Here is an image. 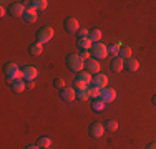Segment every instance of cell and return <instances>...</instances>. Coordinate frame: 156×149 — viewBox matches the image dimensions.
Returning <instances> with one entry per match:
<instances>
[{
  "label": "cell",
  "instance_id": "obj_32",
  "mask_svg": "<svg viewBox=\"0 0 156 149\" xmlns=\"http://www.w3.org/2000/svg\"><path fill=\"white\" fill-rule=\"evenodd\" d=\"M33 86H35V83H33V81H27V88L28 89H32Z\"/></svg>",
  "mask_w": 156,
  "mask_h": 149
},
{
  "label": "cell",
  "instance_id": "obj_11",
  "mask_svg": "<svg viewBox=\"0 0 156 149\" xmlns=\"http://www.w3.org/2000/svg\"><path fill=\"white\" fill-rule=\"evenodd\" d=\"M115 98H116V91H115L113 88H106V89H103L101 98H100V99L108 104V103H111V101H115Z\"/></svg>",
  "mask_w": 156,
  "mask_h": 149
},
{
  "label": "cell",
  "instance_id": "obj_8",
  "mask_svg": "<svg viewBox=\"0 0 156 149\" xmlns=\"http://www.w3.org/2000/svg\"><path fill=\"white\" fill-rule=\"evenodd\" d=\"M93 85H95V86H98L100 89H106V86H108V76H106L105 73H98V74H95V78H93Z\"/></svg>",
  "mask_w": 156,
  "mask_h": 149
},
{
  "label": "cell",
  "instance_id": "obj_29",
  "mask_svg": "<svg viewBox=\"0 0 156 149\" xmlns=\"http://www.w3.org/2000/svg\"><path fill=\"white\" fill-rule=\"evenodd\" d=\"M53 85H55V86H57L58 89H63V88H65V80H63V78H60V76H58V78H55Z\"/></svg>",
  "mask_w": 156,
  "mask_h": 149
},
{
  "label": "cell",
  "instance_id": "obj_21",
  "mask_svg": "<svg viewBox=\"0 0 156 149\" xmlns=\"http://www.w3.org/2000/svg\"><path fill=\"white\" fill-rule=\"evenodd\" d=\"M78 47H80L81 50H88V51H90L91 47H93V42H91L88 36H87V38H80V40H78Z\"/></svg>",
  "mask_w": 156,
  "mask_h": 149
},
{
  "label": "cell",
  "instance_id": "obj_14",
  "mask_svg": "<svg viewBox=\"0 0 156 149\" xmlns=\"http://www.w3.org/2000/svg\"><path fill=\"white\" fill-rule=\"evenodd\" d=\"M37 13H38V12H37L35 9L28 7V9L25 10V13H23V20L27 22V23H35L37 18H38V17H37Z\"/></svg>",
  "mask_w": 156,
  "mask_h": 149
},
{
  "label": "cell",
  "instance_id": "obj_27",
  "mask_svg": "<svg viewBox=\"0 0 156 149\" xmlns=\"http://www.w3.org/2000/svg\"><path fill=\"white\" fill-rule=\"evenodd\" d=\"M105 129H106V131H110V133L116 131V129H118V123L115 121V119H108V121H105Z\"/></svg>",
  "mask_w": 156,
  "mask_h": 149
},
{
  "label": "cell",
  "instance_id": "obj_35",
  "mask_svg": "<svg viewBox=\"0 0 156 149\" xmlns=\"http://www.w3.org/2000/svg\"><path fill=\"white\" fill-rule=\"evenodd\" d=\"M153 104H154V106H156V95L153 96Z\"/></svg>",
  "mask_w": 156,
  "mask_h": 149
},
{
  "label": "cell",
  "instance_id": "obj_12",
  "mask_svg": "<svg viewBox=\"0 0 156 149\" xmlns=\"http://www.w3.org/2000/svg\"><path fill=\"white\" fill-rule=\"evenodd\" d=\"M25 5L23 3H12V5H10V13L13 15V17H23V13H25Z\"/></svg>",
  "mask_w": 156,
  "mask_h": 149
},
{
  "label": "cell",
  "instance_id": "obj_19",
  "mask_svg": "<svg viewBox=\"0 0 156 149\" xmlns=\"http://www.w3.org/2000/svg\"><path fill=\"white\" fill-rule=\"evenodd\" d=\"M125 66L129 70V71H138V68H140V61H138L136 58L125 60Z\"/></svg>",
  "mask_w": 156,
  "mask_h": 149
},
{
  "label": "cell",
  "instance_id": "obj_15",
  "mask_svg": "<svg viewBox=\"0 0 156 149\" xmlns=\"http://www.w3.org/2000/svg\"><path fill=\"white\" fill-rule=\"evenodd\" d=\"M65 28L68 30L70 33H78V30H80V23H78L76 18H66Z\"/></svg>",
  "mask_w": 156,
  "mask_h": 149
},
{
  "label": "cell",
  "instance_id": "obj_6",
  "mask_svg": "<svg viewBox=\"0 0 156 149\" xmlns=\"http://www.w3.org/2000/svg\"><path fill=\"white\" fill-rule=\"evenodd\" d=\"M22 76H23V80L27 81H33L37 76H38V70L35 68V66H25L23 70H22Z\"/></svg>",
  "mask_w": 156,
  "mask_h": 149
},
{
  "label": "cell",
  "instance_id": "obj_26",
  "mask_svg": "<svg viewBox=\"0 0 156 149\" xmlns=\"http://www.w3.org/2000/svg\"><path fill=\"white\" fill-rule=\"evenodd\" d=\"M131 55H133V50H131L129 47H121L120 57L123 58V60H129V58H131Z\"/></svg>",
  "mask_w": 156,
  "mask_h": 149
},
{
  "label": "cell",
  "instance_id": "obj_3",
  "mask_svg": "<svg viewBox=\"0 0 156 149\" xmlns=\"http://www.w3.org/2000/svg\"><path fill=\"white\" fill-rule=\"evenodd\" d=\"M91 57L95 60H105L108 57V48L105 47L103 43H93V47H91Z\"/></svg>",
  "mask_w": 156,
  "mask_h": 149
},
{
  "label": "cell",
  "instance_id": "obj_9",
  "mask_svg": "<svg viewBox=\"0 0 156 149\" xmlns=\"http://www.w3.org/2000/svg\"><path fill=\"white\" fill-rule=\"evenodd\" d=\"M76 81H80L83 86H90V83H93V78H91V74L88 73V71H80V73H76V78H75Z\"/></svg>",
  "mask_w": 156,
  "mask_h": 149
},
{
  "label": "cell",
  "instance_id": "obj_30",
  "mask_svg": "<svg viewBox=\"0 0 156 149\" xmlns=\"http://www.w3.org/2000/svg\"><path fill=\"white\" fill-rule=\"evenodd\" d=\"M76 35H78V40H80V38H87V36L90 35V30H87V28H80Z\"/></svg>",
  "mask_w": 156,
  "mask_h": 149
},
{
  "label": "cell",
  "instance_id": "obj_10",
  "mask_svg": "<svg viewBox=\"0 0 156 149\" xmlns=\"http://www.w3.org/2000/svg\"><path fill=\"white\" fill-rule=\"evenodd\" d=\"M105 131H106L105 126L100 124V123H93V124L90 126V136H93V137H101Z\"/></svg>",
  "mask_w": 156,
  "mask_h": 149
},
{
  "label": "cell",
  "instance_id": "obj_2",
  "mask_svg": "<svg viewBox=\"0 0 156 149\" xmlns=\"http://www.w3.org/2000/svg\"><path fill=\"white\" fill-rule=\"evenodd\" d=\"M3 71L7 74V81H9V83L18 80V78H23L22 76V70L17 66V63H7V65L3 66Z\"/></svg>",
  "mask_w": 156,
  "mask_h": 149
},
{
  "label": "cell",
  "instance_id": "obj_23",
  "mask_svg": "<svg viewBox=\"0 0 156 149\" xmlns=\"http://www.w3.org/2000/svg\"><path fill=\"white\" fill-rule=\"evenodd\" d=\"M101 93H103V89H100L98 86H95V85H90V98L100 99L101 98Z\"/></svg>",
  "mask_w": 156,
  "mask_h": 149
},
{
  "label": "cell",
  "instance_id": "obj_22",
  "mask_svg": "<svg viewBox=\"0 0 156 149\" xmlns=\"http://www.w3.org/2000/svg\"><path fill=\"white\" fill-rule=\"evenodd\" d=\"M88 38H90L93 43H98V42H100V38H101V30H100V28L90 30V35H88Z\"/></svg>",
  "mask_w": 156,
  "mask_h": 149
},
{
  "label": "cell",
  "instance_id": "obj_24",
  "mask_svg": "<svg viewBox=\"0 0 156 149\" xmlns=\"http://www.w3.org/2000/svg\"><path fill=\"white\" fill-rule=\"evenodd\" d=\"M120 50H121V42H116L115 45H111V47L108 48V53L116 58V57H120Z\"/></svg>",
  "mask_w": 156,
  "mask_h": 149
},
{
  "label": "cell",
  "instance_id": "obj_16",
  "mask_svg": "<svg viewBox=\"0 0 156 149\" xmlns=\"http://www.w3.org/2000/svg\"><path fill=\"white\" fill-rule=\"evenodd\" d=\"M9 85H10V88H12L15 93H22L25 88H27V83H23V78H18V80L12 81V83H9Z\"/></svg>",
  "mask_w": 156,
  "mask_h": 149
},
{
  "label": "cell",
  "instance_id": "obj_33",
  "mask_svg": "<svg viewBox=\"0 0 156 149\" xmlns=\"http://www.w3.org/2000/svg\"><path fill=\"white\" fill-rule=\"evenodd\" d=\"M25 149H42V147H40L38 144H35V146H27V147H25Z\"/></svg>",
  "mask_w": 156,
  "mask_h": 149
},
{
  "label": "cell",
  "instance_id": "obj_31",
  "mask_svg": "<svg viewBox=\"0 0 156 149\" xmlns=\"http://www.w3.org/2000/svg\"><path fill=\"white\" fill-rule=\"evenodd\" d=\"M80 57L83 58L85 61H88V60H90V51H88V50H83V51L80 53Z\"/></svg>",
  "mask_w": 156,
  "mask_h": 149
},
{
  "label": "cell",
  "instance_id": "obj_20",
  "mask_svg": "<svg viewBox=\"0 0 156 149\" xmlns=\"http://www.w3.org/2000/svg\"><path fill=\"white\" fill-rule=\"evenodd\" d=\"M42 51H43V43L35 42V43L30 45V53L33 55V57H38V55H42Z\"/></svg>",
  "mask_w": 156,
  "mask_h": 149
},
{
  "label": "cell",
  "instance_id": "obj_1",
  "mask_svg": "<svg viewBox=\"0 0 156 149\" xmlns=\"http://www.w3.org/2000/svg\"><path fill=\"white\" fill-rule=\"evenodd\" d=\"M66 66H68L70 71H75V73H80L83 71L85 68V60L76 53H72L66 57Z\"/></svg>",
  "mask_w": 156,
  "mask_h": 149
},
{
  "label": "cell",
  "instance_id": "obj_17",
  "mask_svg": "<svg viewBox=\"0 0 156 149\" xmlns=\"http://www.w3.org/2000/svg\"><path fill=\"white\" fill-rule=\"evenodd\" d=\"M76 99H80V101H88V99H90V86L76 89Z\"/></svg>",
  "mask_w": 156,
  "mask_h": 149
},
{
  "label": "cell",
  "instance_id": "obj_13",
  "mask_svg": "<svg viewBox=\"0 0 156 149\" xmlns=\"http://www.w3.org/2000/svg\"><path fill=\"white\" fill-rule=\"evenodd\" d=\"M110 66H111V70H113V71L120 73V71H123V68H125V60L121 58V57H116V58L111 60Z\"/></svg>",
  "mask_w": 156,
  "mask_h": 149
},
{
  "label": "cell",
  "instance_id": "obj_28",
  "mask_svg": "<svg viewBox=\"0 0 156 149\" xmlns=\"http://www.w3.org/2000/svg\"><path fill=\"white\" fill-rule=\"evenodd\" d=\"M105 106H106V103H105V101H101V99H95V103H93V109L96 111V113H101V111L105 109Z\"/></svg>",
  "mask_w": 156,
  "mask_h": 149
},
{
  "label": "cell",
  "instance_id": "obj_7",
  "mask_svg": "<svg viewBox=\"0 0 156 149\" xmlns=\"http://www.w3.org/2000/svg\"><path fill=\"white\" fill-rule=\"evenodd\" d=\"M85 70L90 74H98L100 73V61L95 58H90L88 61H85Z\"/></svg>",
  "mask_w": 156,
  "mask_h": 149
},
{
  "label": "cell",
  "instance_id": "obj_5",
  "mask_svg": "<svg viewBox=\"0 0 156 149\" xmlns=\"http://www.w3.org/2000/svg\"><path fill=\"white\" fill-rule=\"evenodd\" d=\"M60 96H62V99H63V101L70 103V101H73V99L76 98V89L73 88V86H65V88L62 89Z\"/></svg>",
  "mask_w": 156,
  "mask_h": 149
},
{
  "label": "cell",
  "instance_id": "obj_4",
  "mask_svg": "<svg viewBox=\"0 0 156 149\" xmlns=\"http://www.w3.org/2000/svg\"><path fill=\"white\" fill-rule=\"evenodd\" d=\"M53 28L51 27H42L38 30V33H37V42H40V43H47V42H50L51 38H53Z\"/></svg>",
  "mask_w": 156,
  "mask_h": 149
},
{
  "label": "cell",
  "instance_id": "obj_34",
  "mask_svg": "<svg viewBox=\"0 0 156 149\" xmlns=\"http://www.w3.org/2000/svg\"><path fill=\"white\" fill-rule=\"evenodd\" d=\"M148 149H156V143H153V144H150V146H148Z\"/></svg>",
  "mask_w": 156,
  "mask_h": 149
},
{
  "label": "cell",
  "instance_id": "obj_25",
  "mask_svg": "<svg viewBox=\"0 0 156 149\" xmlns=\"http://www.w3.org/2000/svg\"><path fill=\"white\" fill-rule=\"evenodd\" d=\"M37 144H38V146L42 147V149H50L51 144H53V141H51L50 137H40Z\"/></svg>",
  "mask_w": 156,
  "mask_h": 149
},
{
  "label": "cell",
  "instance_id": "obj_18",
  "mask_svg": "<svg viewBox=\"0 0 156 149\" xmlns=\"http://www.w3.org/2000/svg\"><path fill=\"white\" fill-rule=\"evenodd\" d=\"M28 3H30V7H32V9H35L37 12H42V10H45L48 7L47 0H32V2H28Z\"/></svg>",
  "mask_w": 156,
  "mask_h": 149
}]
</instances>
